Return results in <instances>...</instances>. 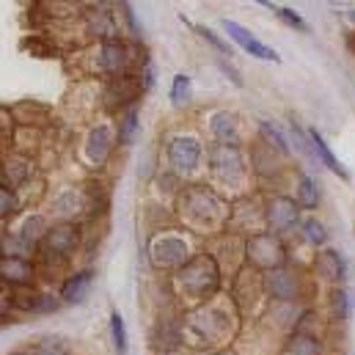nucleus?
<instances>
[{
  "instance_id": "nucleus-7",
  "label": "nucleus",
  "mask_w": 355,
  "mask_h": 355,
  "mask_svg": "<svg viewBox=\"0 0 355 355\" xmlns=\"http://www.w3.org/2000/svg\"><path fill=\"white\" fill-rule=\"evenodd\" d=\"M201 127L212 146H240L243 144V119L229 107H212L204 113Z\"/></svg>"
},
{
  "instance_id": "nucleus-19",
  "label": "nucleus",
  "mask_w": 355,
  "mask_h": 355,
  "mask_svg": "<svg viewBox=\"0 0 355 355\" xmlns=\"http://www.w3.org/2000/svg\"><path fill=\"white\" fill-rule=\"evenodd\" d=\"M113 11L119 17V25H121V33L132 42H144V28H141V19L135 14V8L130 6V0H116L113 3Z\"/></svg>"
},
{
  "instance_id": "nucleus-25",
  "label": "nucleus",
  "mask_w": 355,
  "mask_h": 355,
  "mask_svg": "<svg viewBox=\"0 0 355 355\" xmlns=\"http://www.w3.org/2000/svg\"><path fill=\"white\" fill-rule=\"evenodd\" d=\"M300 229H303V237H306L309 245L320 248V245L328 243V229L322 226V220H317V218H306V220H300Z\"/></svg>"
},
{
  "instance_id": "nucleus-31",
  "label": "nucleus",
  "mask_w": 355,
  "mask_h": 355,
  "mask_svg": "<svg viewBox=\"0 0 355 355\" xmlns=\"http://www.w3.org/2000/svg\"><path fill=\"white\" fill-rule=\"evenodd\" d=\"M215 64H218V69H220V72H223V75H226L237 89H243V75L234 69V64H232L229 58H220V55H218V61H215Z\"/></svg>"
},
{
  "instance_id": "nucleus-12",
  "label": "nucleus",
  "mask_w": 355,
  "mask_h": 355,
  "mask_svg": "<svg viewBox=\"0 0 355 355\" xmlns=\"http://www.w3.org/2000/svg\"><path fill=\"white\" fill-rule=\"evenodd\" d=\"M149 251H152V262L163 267L182 265L184 257H187L184 243H182V237H177V234H157L152 240V248Z\"/></svg>"
},
{
  "instance_id": "nucleus-32",
  "label": "nucleus",
  "mask_w": 355,
  "mask_h": 355,
  "mask_svg": "<svg viewBox=\"0 0 355 355\" xmlns=\"http://www.w3.org/2000/svg\"><path fill=\"white\" fill-rule=\"evenodd\" d=\"M334 303H336V314L345 317L347 314V292L345 289H336L334 292Z\"/></svg>"
},
{
  "instance_id": "nucleus-24",
  "label": "nucleus",
  "mask_w": 355,
  "mask_h": 355,
  "mask_svg": "<svg viewBox=\"0 0 355 355\" xmlns=\"http://www.w3.org/2000/svg\"><path fill=\"white\" fill-rule=\"evenodd\" d=\"M168 102H171L177 110H184V107L193 102V80H190V75L179 72V75H174V78H171Z\"/></svg>"
},
{
  "instance_id": "nucleus-10",
  "label": "nucleus",
  "mask_w": 355,
  "mask_h": 355,
  "mask_svg": "<svg viewBox=\"0 0 355 355\" xmlns=\"http://www.w3.org/2000/svg\"><path fill=\"white\" fill-rule=\"evenodd\" d=\"M33 281H36V262H33V259L0 257V286L31 289Z\"/></svg>"
},
{
  "instance_id": "nucleus-2",
  "label": "nucleus",
  "mask_w": 355,
  "mask_h": 355,
  "mask_svg": "<svg viewBox=\"0 0 355 355\" xmlns=\"http://www.w3.org/2000/svg\"><path fill=\"white\" fill-rule=\"evenodd\" d=\"M163 155L177 179L196 177L207 166V146L198 132H171L163 144Z\"/></svg>"
},
{
  "instance_id": "nucleus-18",
  "label": "nucleus",
  "mask_w": 355,
  "mask_h": 355,
  "mask_svg": "<svg viewBox=\"0 0 355 355\" xmlns=\"http://www.w3.org/2000/svg\"><path fill=\"white\" fill-rule=\"evenodd\" d=\"M39 245L28 243L25 237H19L17 232H3L0 234V257H11V259H36Z\"/></svg>"
},
{
  "instance_id": "nucleus-27",
  "label": "nucleus",
  "mask_w": 355,
  "mask_h": 355,
  "mask_svg": "<svg viewBox=\"0 0 355 355\" xmlns=\"http://www.w3.org/2000/svg\"><path fill=\"white\" fill-rule=\"evenodd\" d=\"M138 86H141V94L146 96V94H152L155 86H157V72H155V64H152V55L138 67Z\"/></svg>"
},
{
  "instance_id": "nucleus-6",
  "label": "nucleus",
  "mask_w": 355,
  "mask_h": 355,
  "mask_svg": "<svg viewBox=\"0 0 355 355\" xmlns=\"http://www.w3.org/2000/svg\"><path fill=\"white\" fill-rule=\"evenodd\" d=\"M83 243V229L80 223H50V229L44 232L42 243H39V254L42 259H53V262H64L69 259Z\"/></svg>"
},
{
  "instance_id": "nucleus-22",
  "label": "nucleus",
  "mask_w": 355,
  "mask_h": 355,
  "mask_svg": "<svg viewBox=\"0 0 355 355\" xmlns=\"http://www.w3.org/2000/svg\"><path fill=\"white\" fill-rule=\"evenodd\" d=\"M22 209H25V198H22V193L14 190V187H8V184H0V223L14 220Z\"/></svg>"
},
{
  "instance_id": "nucleus-17",
  "label": "nucleus",
  "mask_w": 355,
  "mask_h": 355,
  "mask_svg": "<svg viewBox=\"0 0 355 355\" xmlns=\"http://www.w3.org/2000/svg\"><path fill=\"white\" fill-rule=\"evenodd\" d=\"M257 138H259L265 146H270L275 155H281L284 160L292 157V144H289L286 132H284L278 124H272V121H259V124H257Z\"/></svg>"
},
{
  "instance_id": "nucleus-16",
  "label": "nucleus",
  "mask_w": 355,
  "mask_h": 355,
  "mask_svg": "<svg viewBox=\"0 0 355 355\" xmlns=\"http://www.w3.org/2000/svg\"><path fill=\"white\" fill-rule=\"evenodd\" d=\"M306 135H309V141H311V146H314L317 160H320L325 168H331V174H336V177L345 179V182H350V171H347V166L334 155V149L325 144V138L320 135V130H317V127H306Z\"/></svg>"
},
{
  "instance_id": "nucleus-14",
  "label": "nucleus",
  "mask_w": 355,
  "mask_h": 355,
  "mask_svg": "<svg viewBox=\"0 0 355 355\" xmlns=\"http://www.w3.org/2000/svg\"><path fill=\"white\" fill-rule=\"evenodd\" d=\"M113 127H116L119 149H130L141 135V105H132V107L121 110L119 116H113Z\"/></svg>"
},
{
  "instance_id": "nucleus-9",
  "label": "nucleus",
  "mask_w": 355,
  "mask_h": 355,
  "mask_svg": "<svg viewBox=\"0 0 355 355\" xmlns=\"http://www.w3.org/2000/svg\"><path fill=\"white\" fill-rule=\"evenodd\" d=\"M209 174L218 182H237L245 174V152L243 146H212L207 152Z\"/></svg>"
},
{
  "instance_id": "nucleus-35",
  "label": "nucleus",
  "mask_w": 355,
  "mask_h": 355,
  "mask_svg": "<svg viewBox=\"0 0 355 355\" xmlns=\"http://www.w3.org/2000/svg\"><path fill=\"white\" fill-rule=\"evenodd\" d=\"M254 3H259V6H265L270 11H275V3H270V0H254Z\"/></svg>"
},
{
  "instance_id": "nucleus-28",
  "label": "nucleus",
  "mask_w": 355,
  "mask_h": 355,
  "mask_svg": "<svg viewBox=\"0 0 355 355\" xmlns=\"http://www.w3.org/2000/svg\"><path fill=\"white\" fill-rule=\"evenodd\" d=\"M110 336H113V347H116V353L119 355L127 353V328H124V320H121L119 311L110 314Z\"/></svg>"
},
{
  "instance_id": "nucleus-30",
  "label": "nucleus",
  "mask_w": 355,
  "mask_h": 355,
  "mask_svg": "<svg viewBox=\"0 0 355 355\" xmlns=\"http://www.w3.org/2000/svg\"><path fill=\"white\" fill-rule=\"evenodd\" d=\"M320 265L331 272V278H334V281H342V278H345V259H342V254H339V251H322Z\"/></svg>"
},
{
  "instance_id": "nucleus-20",
  "label": "nucleus",
  "mask_w": 355,
  "mask_h": 355,
  "mask_svg": "<svg viewBox=\"0 0 355 355\" xmlns=\"http://www.w3.org/2000/svg\"><path fill=\"white\" fill-rule=\"evenodd\" d=\"M179 19H182V22H184V25H187V28H190V31H193L198 39H204V42H207V44H209V47H212V50H215L220 58H232V53H234V50H232V44H229L226 39H220V36H218V33H215L209 25H201V22H190L184 14H179Z\"/></svg>"
},
{
  "instance_id": "nucleus-26",
  "label": "nucleus",
  "mask_w": 355,
  "mask_h": 355,
  "mask_svg": "<svg viewBox=\"0 0 355 355\" xmlns=\"http://www.w3.org/2000/svg\"><path fill=\"white\" fill-rule=\"evenodd\" d=\"M220 25H223V31L229 33V39H232L237 47H243V53H245V50H248V44L257 39L248 28H243V25H240V22H234V19H220Z\"/></svg>"
},
{
  "instance_id": "nucleus-21",
  "label": "nucleus",
  "mask_w": 355,
  "mask_h": 355,
  "mask_svg": "<svg viewBox=\"0 0 355 355\" xmlns=\"http://www.w3.org/2000/svg\"><path fill=\"white\" fill-rule=\"evenodd\" d=\"M295 204L303 207V209H317L320 201H322V193H320V184L317 179L309 177V174H297V190H295Z\"/></svg>"
},
{
  "instance_id": "nucleus-29",
  "label": "nucleus",
  "mask_w": 355,
  "mask_h": 355,
  "mask_svg": "<svg viewBox=\"0 0 355 355\" xmlns=\"http://www.w3.org/2000/svg\"><path fill=\"white\" fill-rule=\"evenodd\" d=\"M272 14H275V17L281 19V22H286V25H289L292 31H297V33H309V31H311V28L306 25V19H303V17L297 14V11L286 8V6H275V11H272Z\"/></svg>"
},
{
  "instance_id": "nucleus-23",
  "label": "nucleus",
  "mask_w": 355,
  "mask_h": 355,
  "mask_svg": "<svg viewBox=\"0 0 355 355\" xmlns=\"http://www.w3.org/2000/svg\"><path fill=\"white\" fill-rule=\"evenodd\" d=\"M25 311L31 314H53L61 309V297L53 295V292H39V289H31L28 292V303H22Z\"/></svg>"
},
{
  "instance_id": "nucleus-4",
  "label": "nucleus",
  "mask_w": 355,
  "mask_h": 355,
  "mask_svg": "<svg viewBox=\"0 0 355 355\" xmlns=\"http://www.w3.org/2000/svg\"><path fill=\"white\" fill-rule=\"evenodd\" d=\"M75 28L80 31V47L124 36L113 6H94V3H86V6L80 8V14L75 17Z\"/></svg>"
},
{
  "instance_id": "nucleus-15",
  "label": "nucleus",
  "mask_w": 355,
  "mask_h": 355,
  "mask_svg": "<svg viewBox=\"0 0 355 355\" xmlns=\"http://www.w3.org/2000/svg\"><path fill=\"white\" fill-rule=\"evenodd\" d=\"M14 220H17V223H14V229H11V232H17L19 237H25V240H28V243H33V245H39V243H42V237H44V232L50 229V218H47L42 209L19 212Z\"/></svg>"
},
{
  "instance_id": "nucleus-5",
  "label": "nucleus",
  "mask_w": 355,
  "mask_h": 355,
  "mask_svg": "<svg viewBox=\"0 0 355 355\" xmlns=\"http://www.w3.org/2000/svg\"><path fill=\"white\" fill-rule=\"evenodd\" d=\"M96 96H99V110L102 116H119L121 110L141 105L144 94L138 86V75H124V78H110V80H96Z\"/></svg>"
},
{
  "instance_id": "nucleus-33",
  "label": "nucleus",
  "mask_w": 355,
  "mask_h": 355,
  "mask_svg": "<svg viewBox=\"0 0 355 355\" xmlns=\"http://www.w3.org/2000/svg\"><path fill=\"white\" fill-rule=\"evenodd\" d=\"M345 42H347V50H350V53L355 55V31H353V33H347V36H345Z\"/></svg>"
},
{
  "instance_id": "nucleus-13",
  "label": "nucleus",
  "mask_w": 355,
  "mask_h": 355,
  "mask_svg": "<svg viewBox=\"0 0 355 355\" xmlns=\"http://www.w3.org/2000/svg\"><path fill=\"white\" fill-rule=\"evenodd\" d=\"M91 286H94V270L83 267V270H75L72 275H67L64 286H61V306H80L86 297H89Z\"/></svg>"
},
{
  "instance_id": "nucleus-34",
  "label": "nucleus",
  "mask_w": 355,
  "mask_h": 355,
  "mask_svg": "<svg viewBox=\"0 0 355 355\" xmlns=\"http://www.w3.org/2000/svg\"><path fill=\"white\" fill-rule=\"evenodd\" d=\"M86 3H94V6H113L116 0H86Z\"/></svg>"
},
{
  "instance_id": "nucleus-8",
  "label": "nucleus",
  "mask_w": 355,
  "mask_h": 355,
  "mask_svg": "<svg viewBox=\"0 0 355 355\" xmlns=\"http://www.w3.org/2000/svg\"><path fill=\"white\" fill-rule=\"evenodd\" d=\"M91 198L89 193H83V187H61L58 193H53V198H47V218H53L55 223H78L80 215H86Z\"/></svg>"
},
{
  "instance_id": "nucleus-3",
  "label": "nucleus",
  "mask_w": 355,
  "mask_h": 355,
  "mask_svg": "<svg viewBox=\"0 0 355 355\" xmlns=\"http://www.w3.org/2000/svg\"><path fill=\"white\" fill-rule=\"evenodd\" d=\"M119 144H116V127H113V119L110 116H99L89 121V127L83 130L80 135V144H78V155H80V163L91 168V171H102L113 155H116Z\"/></svg>"
},
{
  "instance_id": "nucleus-1",
  "label": "nucleus",
  "mask_w": 355,
  "mask_h": 355,
  "mask_svg": "<svg viewBox=\"0 0 355 355\" xmlns=\"http://www.w3.org/2000/svg\"><path fill=\"white\" fill-rule=\"evenodd\" d=\"M146 58H149L146 44L132 42L127 36L78 47V55H75L78 69H83L89 80H110V78L135 75Z\"/></svg>"
},
{
  "instance_id": "nucleus-11",
  "label": "nucleus",
  "mask_w": 355,
  "mask_h": 355,
  "mask_svg": "<svg viewBox=\"0 0 355 355\" xmlns=\"http://www.w3.org/2000/svg\"><path fill=\"white\" fill-rule=\"evenodd\" d=\"M265 220L275 232L292 229L300 220V207L289 196H272L265 204Z\"/></svg>"
}]
</instances>
